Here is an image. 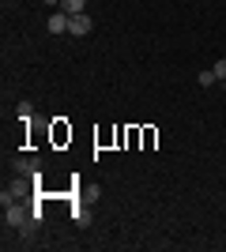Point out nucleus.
Returning a JSON list of instances; mask_svg holds the SVG:
<instances>
[{
	"instance_id": "0eeeda50",
	"label": "nucleus",
	"mask_w": 226,
	"mask_h": 252,
	"mask_svg": "<svg viewBox=\"0 0 226 252\" xmlns=\"http://www.w3.org/2000/svg\"><path fill=\"white\" fill-rule=\"evenodd\" d=\"M68 136H72V132H68V128H65V125H57V128H53V139H57V143H65V139H68Z\"/></svg>"
},
{
	"instance_id": "7ed1b4c3",
	"label": "nucleus",
	"mask_w": 226,
	"mask_h": 252,
	"mask_svg": "<svg viewBox=\"0 0 226 252\" xmlns=\"http://www.w3.org/2000/svg\"><path fill=\"white\" fill-rule=\"evenodd\" d=\"M45 31H49V34H68V15L57 8L53 15H49V23H45Z\"/></svg>"
},
{
	"instance_id": "f03ea898",
	"label": "nucleus",
	"mask_w": 226,
	"mask_h": 252,
	"mask_svg": "<svg viewBox=\"0 0 226 252\" xmlns=\"http://www.w3.org/2000/svg\"><path fill=\"white\" fill-rule=\"evenodd\" d=\"M4 222H8V226H27V207H19V203L11 200V203H4Z\"/></svg>"
},
{
	"instance_id": "39448f33",
	"label": "nucleus",
	"mask_w": 226,
	"mask_h": 252,
	"mask_svg": "<svg viewBox=\"0 0 226 252\" xmlns=\"http://www.w3.org/2000/svg\"><path fill=\"white\" fill-rule=\"evenodd\" d=\"M15 169H19V173H38V162H34V158H23Z\"/></svg>"
},
{
	"instance_id": "1a4fd4ad",
	"label": "nucleus",
	"mask_w": 226,
	"mask_h": 252,
	"mask_svg": "<svg viewBox=\"0 0 226 252\" xmlns=\"http://www.w3.org/2000/svg\"><path fill=\"white\" fill-rule=\"evenodd\" d=\"M31 113H34V105H31V102H19V117H23V121H27Z\"/></svg>"
},
{
	"instance_id": "6e6552de",
	"label": "nucleus",
	"mask_w": 226,
	"mask_h": 252,
	"mask_svg": "<svg viewBox=\"0 0 226 252\" xmlns=\"http://www.w3.org/2000/svg\"><path fill=\"white\" fill-rule=\"evenodd\" d=\"M211 72H215L219 83H223V79H226V61H215V68H211Z\"/></svg>"
},
{
	"instance_id": "9d476101",
	"label": "nucleus",
	"mask_w": 226,
	"mask_h": 252,
	"mask_svg": "<svg viewBox=\"0 0 226 252\" xmlns=\"http://www.w3.org/2000/svg\"><path fill=\"white\" fill-rule=\"evenodd\" d=\"M42 4H57V8H61V0H42Z\"/></svg>"
},
{
	"instance_id": "423d86ee",
	"label": "nucleus",
	"mask_w": 226,
	"mask_h": 252,
	"mask_svg": "<svg viewBox=\"0 0 226 252\" xmlns=\"http://www.w3.org/2000/svg\"><path fill=\"white\" fill-rule=\"evenodd\" d=\"M196 79H200V87H211V83H215V79H219V75L211 72V68H207V72H200V75H196Z\"/></svg>"
},
{
	"instance_id": "9b49d317",
	"label": "nucleus",
	"mask_w": 226,
	"mask_h": 252,
	"mask_svg": "<svg viewBox=\"0 0 226 252\" xmlns=\"http://www.w3.org/2000/svg\"><path fill=\"white\" fill-rule=\"evenodd\" d=\"M223 87H226V79H223Z\"/></svg>"
},
{
	"instance_id": "f257e3e1",
	"label": "nucleus",
	"mask_w": 226,
	"mask_h": 252,
	"mask_svg": "<svg viewBox=\"0 0 226 252\" xmlns=\"http://www.w3.org/2000/svg\"><path fill=\"white\" fill-rule=\"evenodd\" d=\"M91 15L87 11H79V15H68V34H75V38H83V34H91Z\"/></svg>"
},
{
	"instance_id": "20e7f679",
	"label": "nucleus",
	"mask_w": 226,
	"mask_h": 252,
	"mask_svg": "<svg viewBox=\"0 0 226 252\" xmlns=\"http://www.w3.org/2000/svg\"><path fill=\"white\" fill-rule=\"evenodd\" d=\"M61 11L65 15H79V11H87V0H61Z\"/></svg>"
}]
</instances>
